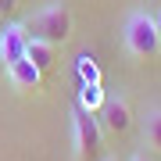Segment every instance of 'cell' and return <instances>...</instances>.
<instances>
[{"mask_svg":"<svg viewBox=\"0 0 161 161\" xmlns=\"http://www.w3.org/2000/svg\"><path fill=\"white\" fill-rule=\"evenodd\" d=\"M72 143H75V158L79 161H90V158L100 154L104 129H100V122L93 118V111L72 108Z\"/></svg>","mask_w":161,"mask_h":161,"instance_id":"3","label":"cell"},{"mask_svg":"<svg viewBox=\"0 0 161 161\" xmlns=\"http://www.w3.org/2000/svg\"><path fill=\"white\" fill-rule=\"evenodd\" d=\"M7 79H11V86H14V90H40L43 72L36 68L29 58H22L18 64H11V68H7Z\"/></svg>","mask_w":161,"mask_h":161,"instance_id":"6","label":"cell"},{"mask_svg":"<svg viewBox=\"0 0 161 161\" xmlns=\"http://www.w3.org/2000/svg\"><path fill=\"white\" fill-rule=\"evenodd\" d=\"M100 129H108V132H115V136H122V132H129L132 129V108H129V100L122 97V93H108L100 104Z\"/></svg>","mask_w":161,"mask_h":161,"instance_id":"4","label":"cell"},{"mask_svg":"<svg viewBox=\"0 0 161 161\" xmlns=\"http://www.w3.org/2000/svg\"><path fill=\"white\" fill-rule=\"evenodd\" d=\"M104 161H111V158H104Z\"/></svg>","mask_w":161,"mask_h":161,"instance_id":"14","label":"cell"},{"mask_svg":"<svg viewBox=\"0 0 161 161\" xmlns=\"http://www.w3.org/2000/svg\"><path fill=\"white\" fill-rule=\"evenodd\" d=\"M154 25H158V32H161V7H158V14H154Z\"/></svg>","mask_w":161,"mask_h":161,"instance_id":"12","label":"cell"},{"mask_svg":"<svg viewBox=\"0 0 161 161\" xmlns=\"http://www.w3.org/2000/svg\"><path fill=\"white\" fill-rule=\"evenodd\" d=\"M108 93L100 90V82H79V93H75V108L82 111H100V104Z\"/></svg>","mask_w":161,"mask_h":161,"instance_id":"8","label":"cell"},{"mask_svg":"<svg viewBox=\"0 0 161 161\" xmlns=\"http://www.w3.org/2000/svg\"><path fill=\"white\" fill-rule=\"evenodd\" d=\"M143 143L161 150V108H150L143 118Z\"/></svg>","mask_w":161,"mask_h":161,"instance_id":"9","label":"cell"},{"mask_svg":"<svg viewBox=\"0 0 161 161\" xmlns=\"http://www.w3.org/2000/svg\"><path fill=\"white\" fill-rule=\"evenodd\" d=\"M25 47H29V29L22 22H11L0 29V64H4V72L25 58Z\"/></svg>","mask_w":161,"mask_h":161,"instance_id":"5","label":"cell"},{"mask_svg":"<svg viewBox=\"0 0 161 161\" xmlns=\"http://www.w3.org/2000/svg\"><path fill=\"white\" fill-rule=\"evenodd\" d=\"M122 40H125V50L132 54V58H154V54L161 50V32H158V25H154V14L132 11L125 18Z\"/></svg>","mask_w":161,"mask_h":161,"instance_id":"2","label":"cell"},{"mask_svg":"<svg viewBox=\"0 0 161 161\" xmlns=\"http://www.w3.org/2000/svg\"><path fill=\"white\" fill-rule=\"evenodd\" d=\"M132 161H143V158H132Z\"/></svg>","mask_w":161,"mask_h":161,"instance_id":"13","label":"cell"},{"mask_svg":"<svg viewBox=\"0 0 161 161\" xmlns=\"http://www.w3.org/2000/svg\"><path fill=\"white\" fill-rule=\"evenodd\" d=\"M54 50H58V47L54 43H47V40H36V36H29V47H25V58H29L36 68L40 72H47L54 64Z\"/></svg>","mask_w":161,"mask_h":161,"instance_id":"7","label":"cell"},{"mask_svg":"<svg viewBox=\"0 0 161 161\" xmlns=\"http://www.w3.org/2000/svg\"><path fill=\"white\" fill-rule=\"evenodd\" d=\"M25 29H29L36 40H47L54 47L68 43V36H72V11H68V4H64V0H47L40 11L29 18Z\"/></svg>","mask_w":161,"mask_h":161,"instance_id":"1","label":"cell"},{"mask_svg":"<svg viewBox=\"0 0 161 161\" xmlns=\"http://www.w3.org/2000/svg\"><path fill=\"white\" fill-rule=\"evenodd\" d=\"M0 7H4V11H14V7H18V0H0Z\"/></svg>","mask_w":161,"mask_h":161,"instance_id":"11","label":"cell"},{"mask_svg":"<svg viewBox=\"0 0 161 161\" xmlns=\"http://www.w3.org/2000/svg\"><path fill=\"white\" fill-rule=\"evenodd\" d=\"M75 72H79V82H100V68L93 54H79L75 58Z\"/></svg>","mask_w":161,"mask_h":161,"instance_id":"10","label":"cell"}]
</instances>
